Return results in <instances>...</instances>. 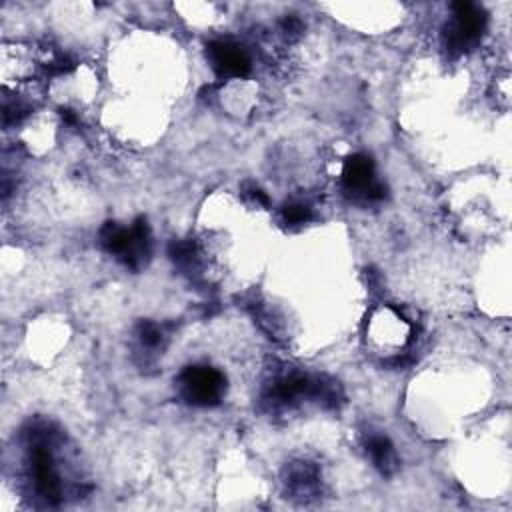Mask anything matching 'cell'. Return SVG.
Wrapping results in <instances>:
<instances>
[{
  "label": "cell",
  "instance_id": "5b68a950",
  "mask_svg": "<svg viewBox=\"0 0 512 512\" xmlns=\"http://www.w3.org/2000/svg\"><path fill=\"white\" fill-rule=\"evenodd\" d=\"M344 188L356 198L374 202L384 198V186L374 176V162L366 154H354L344 162Z\"/></svg>",
  "mask_w": 512,
  "mask_h": 512
},
{
  "label": "cell",
  "instance_id": "52a82bcc",
  "mask_svg": "<svg viewBox=\"0 0 512 512\" xmlns=\"http://www.w3.org/2000/svg\"><path fill=\"white\" fill-rule=\"evenodd\" d=\"M288 488L294 496L302 498V500H308L316 494V488H318V472L312 464L308 462H300V464H294L290 466L288 470Z\"/></svg>",
  "mask_w": 512,
  "mask_h": 512
},
{
  "label": "cell",
  "instance_id": "6da1fadb",
  "mask_svg": "<svg viewBox=\"0 0 512 512\" xmlns=\"http://www.w3.org/2000/svg\"><path fill=\"white\" fill-rule=\"evenodd\" d=\"M100 244L106 252L118 256L126 266L140 268L150 254V230L146 220H136L130 228L108 222L100 230Z\"/></svg>",
  "mask_w": 512,
  "mask_h": 512
},
{
  "label": "cell",
  "instance_id": "7a4b0ae2",
  "mask_svg": "<svg viewBox=\"0 0 512 512\" xmlns=\"http://www.w3.org/2000/svg\"><path fill=\"white\" fill-rule=\"evenodd\" d=\"M30 472L34 490L48 504H58L62 498V482L52 454L50 434L44 430H34L30 434Z\"/></svg>",
  "mask_w": 512,
  "mask_h": 512
},
{
  "label": "cell",
  "instance_id": "3957f363",
  "mask_svg": "<svg viewBox=\"0 0 512 512\" xmlns=\"http://www.w3.org/2000/svg\"><path fill=\"white\" fill-rule=\"evenodd\" d=\"M180 394L194 406H214L226 390L224 376L210 366H188L178 378Z\"/></svg>",
  "mask_w": 512,
  "mask_h": 512
},
{
  "label": "cell",
  "instance_id": "9c48e42d",
  "mask_svg": "<svg viewBox=\"0 0 512 512\" xmlns=\"http://www.w3.org/2000/svg\"><path fill=\"white\" fill-rule=\"evenodd\" d=\"M138 338H140V342L144 346L154 348V346H158L162 342V330L156 324H152V322H142L138 326Z\"/></svg>",
  "mask_w": 512,
  "mask_h": 512
},
{
  "label": "cell",
  "instance_id": "30bf717a",
  "mask_svg": "<svg viewBox=\"0 0 512 512\" xmlns=\"http://www.w3.org/2000/svg\"><path fill=\"white\" fill-rule=\"evenodd\" d=\"M310 218V208L300 202H292L284 206V220L288 224H304Z\"/></svg>",
  "mask_w": 512,
  "mask_h": 512
},
{
  "label": "cell",
  "instance_id": "ba28073f",
  "mask_svg": "<svg viewBox=\"0 0 512 512\" xmlns=\"http://www.w3.org/2000/svg\"><path fill=\"white\" fill-rule=\"evenodd\" d=\"M366 450L374 462V466L382 474H392L398 468V456L394 452L392 442L382 434H370L366 440Z\"/></svg>",
  "mask_w": 512,
  "mask_h": 512
},
{
  "label": "cell",
  "instance_id": "277c9868",
  "mask_svg": "<svg viewBox=\"0 0 512 512\" xmlns=\"http://www.w3.org/2000/svg\"><path fill=\"white\" fill-rule=\"evenodd\" d=\"M454 18L446 32V46L456 52H464L472 48L484 30V14L470 2L452 4Z\"/></svg>",
  "mask_w": 512,
  "mask_h": 512
},
{
  "label": "cell",
  "instance_id": "8992f818",
  "mask_svg": "<svg viewBox=\"0 0 512 512\" xmlns=\"http://www.w3.org/2000/svg\"><path fill=\"white\" fill-rule=\"evenodd\" d=\"M208 60L212 68L218 72V76L226 78H240L250 72V56L248 52L232 42V40H216L208 44Z\"/></svg>",
  "mask_w": 512,
  "mask_h": 512
}]
</instances>
